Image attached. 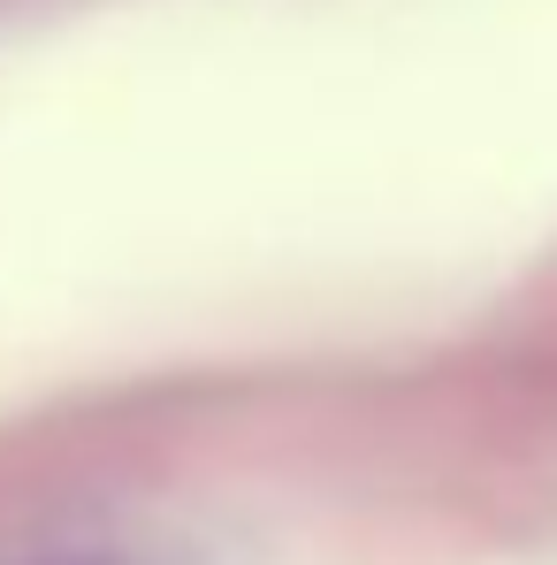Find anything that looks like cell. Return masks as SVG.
Listing matches in <instances>:
<instances>
[{"label":"cell","mask_w":557,"mask_h":565,"mask_svg":"<svg viewBox=\"0 0 557 565\" xmlns=\"http://www.w3.org/2000/svg\"><path fill=\"white\" fill-rule=\"evenodd\" d=\"M23 565H122V558H107V551H54V558H23Z\"/></svg>","instance_id":"1"}]
</instances>
